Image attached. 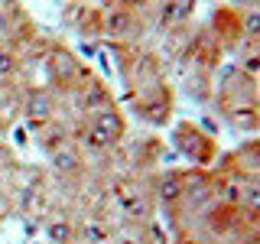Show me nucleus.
Segmentation results:
<instances>
[{
    "label": "nucleus",
    "instance_id": "4",
    "mask_svg": "<svg viewBox=\"0 0 260 244\" xmlns=\"http://www.w3.org/2000/svg\"><path fill=\"white\" fill-rule=\"evenodd\" d=\"M65 23L85 39H104V7L88 0V4H69L65 7Z\"/></svg>",
    "mask_w": 260,
    "mask_h": 244
},
{
    "label": "nucleus",
    "instance_id": "3",
    "mask_svg": "<svg viewBox=\"0 0 260 244\" xmlns=\"http://www.w3.org/2000/svg\"><path fill=\"white\" fill-rule=\"evenodd\" d=\"M205 26L211 29V36L221 43L224 52H238L244 43V10L241 7H218L208 16Z\"/></svg>",
    "mask_w": 260,
    "mask_h": 244
},
{
    "label": "nucleus",
    "instance_id": "1",
    "mask_svg": "<svg viewBox=\"0 0 260 244\" xmlns=\"http://www.w3.org/2000/svg\"><path fill=\"white\" fill-rule=\"evenodd\" d=\"M211 108L231 130L250 134L260 127V88L250 72H244L238 62H224L215 72V98Z\"/></svg>",
    "mask_w": 260,
    "mask_h": 244
},
{
    "label": "nucleus",
    "instance_id": "2",
    "mask_svg": "<svg viewBox=\"0 0 260 244\" xmlns=\"http://www.w3.org/2000/svg\"><path fill=\"white\" fill-rule=\"evenodd\" d=\"M173 146L199 169H211L218 160H221L218 140L211 134H205L199 124H192V120H179L173 127Z\"/></svg>",
    "mask_w": 260,
    "mask_h": 244
}]
</instances>
